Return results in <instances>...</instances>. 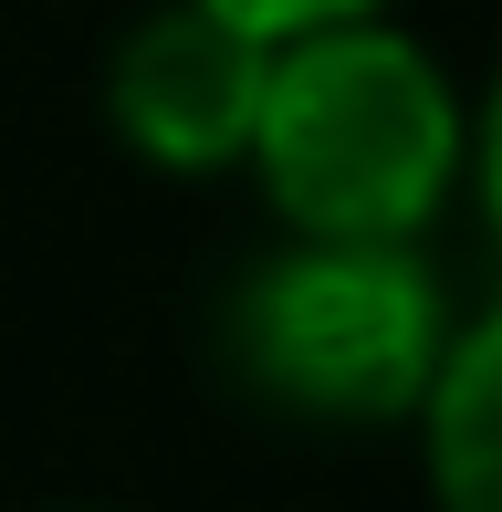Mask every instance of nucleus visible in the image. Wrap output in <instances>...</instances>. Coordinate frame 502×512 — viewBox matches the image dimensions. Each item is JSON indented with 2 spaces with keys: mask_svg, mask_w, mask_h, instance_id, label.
Returning <instances> with one entry per match:
<instances>
[{
  "mask_svg": "<svg viewBox=\"0 0 502 512\" xmlns=\"http://www.w3.org/2000/svg\"><path fill=\"white\" fill-rule=\"evenodd\" d=\"M461 189H471V209H482V230L502 251V74L482 84V105H471V168H461Z\"/></svg>",
  "mask_w": 502,
  "mask_h": 512,
  "instance_id": "39448f33",
  "label": "nucleus"
},
{
  "mask_svg": "<svg viewBox=\"0 0 502 512\" xmlns=\"http://www.w3.org/2000/svg\"><path fill=\"white\" fill-rule=\"evenodd\" d=\"M262 84H272V32L231 21L220 0H157L105 63V115L147 168L210 178L251 157Z\"/></svg>",
  "mask_w": 502,
  "mask_h": 512,
  "instance_id": "7ed1b4c3",
  "label": "nucleus"
},
{
  "mask_svg": "<svg viewBox=\"0 0 502 512\" xmlns=\"http://www.w3.org/2000/svg\"><path fill=\"white\" fill-rule=\"evenodd\" d=\"M231 21H251V32H304V21H346V11H387V0H220Z\"/></svg>",
  "mask_w": 502,
  "mask_h": 512,
  "instance_id": "423d86ee",
  "label": "nucleus"
},
{
  "mask_svg": "<svg viewBox=\"0 0 502 512\" xmlns=\"http://www.w3.org/2000/svg\"><path fill=\"white\" fill-rule=\"evenodd\" d=\"M450 293L419 241H335L283 230L272 262H251L220 314V356L262 408L314 429H398L419 418L450 356Z\"/></svg>",
  "mask_w": 502,
  "mask_h": 512,
  "instance_id": "f03ea898",
  "label": "nucleus"
},
{
  "mask_svg": "<svg viewBox=\"0 0 502 512\" xmlns=\"http://www.w3.org/2000/svg\"><path fill=\"white\" fill-rule=\"evenodd\" d=\"M419 450H429L440 502L502 512V304L450 324V356L419 398Z\"/></svg>",
  "mask_w": 502,
  "mask_h": 512,
  "instance_id": "20e7f679",
  "label": "nucleus"
},
{
  "mask_svg": "<svg viewBox=\"0 0 502 512\" xmlns=\"http://www.w3.org/2000/svg\"><path fill=\"white\" fill-rule=\"evenodd\" d=\"M251 178H262L283 230H335V241H419L471 168V105L450 63L387 11L304 21L272 42L262 126H251Z\"/></svg>",
  "mask_w": 502,
  "mask_h": 512,
  "instance_id": "f257e3e1",
  "label": "nucleus"
}]
</instances>
